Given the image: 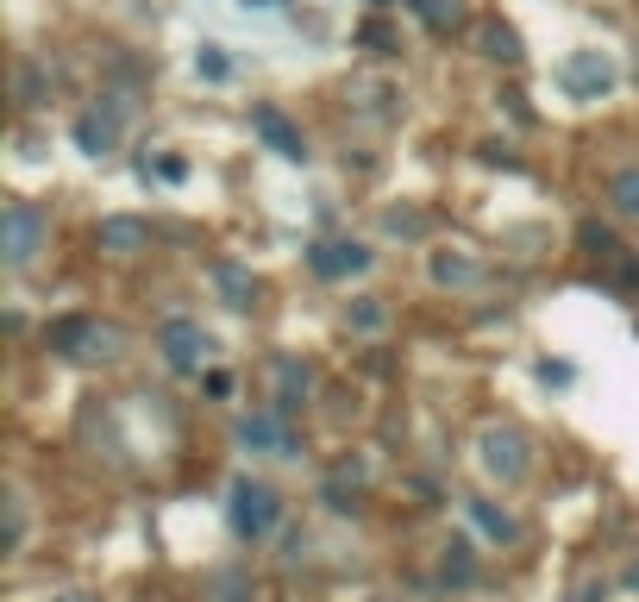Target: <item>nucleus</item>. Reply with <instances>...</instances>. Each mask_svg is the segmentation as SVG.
Wrapping results in <instances>:
<instances>
[{
  "mask_svg": "<svg viewBox=\"0 0 639 602\" xmlns=\"http://www.w3.org/2000/svg\"><path fill=\"white\" fill-rule=\"evenodd\" d=\"M239 7H245V13H282L289 0H239Z\"/></svg>",
  "mask_w": 639,
  "mask_h": 602,
  "instance_id": "nucleus-16",
  "label": "nucleus"
},
{
  "mask_svg": "<svg viewBox=\"0 0 639 602\" xmlns=\"http://www.w3.org/2000/svg\"><path fill=\"white\" fill-rule=\"evenodd\" d=\"M270 521H276V496L264 483H239V490H232V527H239L245 540H257V534H270Z\"/></svg>",
  "mask_w": 639,
  "mask_h": 602,
  "instance_id": "nucleus-2",
  "label": "nucleus"
},
{
  "mask_svg": "<svg viewBox=\"0 0 639 602\" xmlns=\"http://www.w3.org/2000/svg\"><path fill=\"white\" fill-rule=\"evenodd\" d=\"M483 57H495V63H520V38H514L508 26H483Z\"/></svg>",
  "mask_w": 639,
  "mask_h": 602,
  "instance_id": "nucleus-10",
  "label": "nucleus"
},
{
  "mask_svg": "<svg viewBox=\"0 0 639 602\" xmlns=\"http://www.w3.org/2000/svg\"><path fill=\"white\" fill-rule=\"evenodd\" d=\"M614 195H621V214H639V170H627L614 182Z\"/></svg>",
  "mask_w": 639,
  "mask_h": 602,
  "instance_id": "nucleus-15",
  "label": "nucleus"
},
{
  "mask_svg": "<svg viewBox=\"0 0 639 602\" xmlns=\"http://www.w3.org/2000/svg\"><path fill=\"white\" fill-rule=\"evenodd\" d=\"M213 276H220V289L232 295V308H251V295H257V283H251L245 270H232V264H220V270H213Z\"/></svg>",
  "mask_w": 639,
  "mask_h": 602,
  "instance_id": "nucleus-11",
  "label": "nucleus"
},
{
  "mask_svg": "<svg viewBox=\"0 0 639 602\" xmlns=\"http://www.w3.org/2000/svg\"><path fill=\"white\" fill-rule=\"evenodd\" d=\"M564 82H571V95H583V101H602L608 88H614V63H608L602 51H577L571 63H564Z\"/></svg>",
  "mask_w": 639,
  "mask_h": 602,
  "instance_id": "nucleus-4",
  "label": "nucleus"
},
{
  "mask_svg": "<svg viewBox=\"0 0 639 602\" xmlns=\"http://www.w3.org/2000/svg\"><path fill=\"white\" fill-rule=\"evenodd\" d=\"M163 352H170L176 370H195V352H207V339L188 327V320H170V327H163Z\"/></svg>",
  "mask_w": 639,
  "mask_h": 602,
  "instance_id": "nucleus-7",
  "label": "nucleus"
},
{
  "mask_svg": "<svg viewBox=\"0 0 639 602\" xmlns=\"http://www.w3.org/2000/svg\"><path fill=\"white\" fill-rule=\"evenodd\" d=\"M57 352L69 358H113V345H120V333L113 327H94V320H63V327L51 333Z\"/></svg>",
  "mask_w": 639,
  "mask_h": 602,
  "instance_id": "nucleus-1",
  "label": "nucleus"
},
{
  "mask_svg": "<svg viewBox=\"0 0 639 602\" xmlns=\"http://www.w3.org/2000/svg\"><path fill=\"white\" fill-rule=\"evenodd\" d=\"M483 465H489L495 477L514 483L520 471H527V458H520V439H514V433H489V439H483Z\"/></svg>",
  "mask_w": 639,
  "mask_h": 602,
  "instance_id": "nucleus-6",
  "label": "nucleus"
},
{
  "mask_svg": "<svg viewBox=\"0 0 639 602\" xmlns=\"http://www.w3.org/2000/svg\"><path fill=\"white\" fill-rule=\"evenodd\" d=\"M38 239H44L38 207H32V201H13V207H7V264H13V270H26V264H32V251H38Z\"/></svg>",
  "mask_w": 639,
  "mask_h": 602,
  "instance_id": "nucleus-3",
  "label": "nucleus"
},
{
  "mask_svg": "<svg viewBox=\"0 0 639 602\" xmlns=\"http://www.w3.org/2000/svg\"><path fill=\"white\" fill-rule=\"evenodd\" d=\"M245 446H276V452H289V433L257 414V421H245Z\"/></svg>",
  "mask_w": 639,
  "mask_h": 602,
  "instance_id": "nucleus-12",
  "label": "nucleus"
},
{
  "mask_svg": "<svg viewBox=\"0 0 639 602\" xmlns=\"http://www.w3.org/2000/svg\"><path fill=\"white\" fill-rule=\"evenodd\" d=\"M633 590H639V565H633Z\"/></svg>",
  "mask_w": 639,
  "mask_h": 602,
  "instance_id": "nucleus-17",
  "label": "nucleus"
},
{
  "mask_svg": "<svg viewBox=\"0 0 639 602\" xmlns=\"http://www.w3.org/2000/svg\"><path fill=\"white\" fill-rule=\"evenodd\" d=\"M251 126L270 138V151H282V157H307V151H301V138L289 132V120H282L276 107H257V113H251Z\"/></svg>",
  "mask_w": 639,
  "mask_h": 602,
  "instance_id": "nucleus-8",
  "label": "nucleus"
},
{
  "mask_svg": "<svg viewBox=\"0 0 639 602\" xmlns=\"http://www.w3.org/2000/svg\"><path fill=\"white\" fill-rule=\"evenodd\" d=\"M101 251H113V258H132V251H145L151 245V226L145 220H101Z\"/></svg>",
  "mask_w": 639,
  "mask_h": 602,
  "instance_id": "nucleus-5",
  "label": "nucleus"
},
{
  "mask_svg": "<svg viewBox=\"0 0 639 602\" xmlns=\"http://www.w3.org/2000/svg\"><path fill=\"white\" fill-rule=\"evenodd\" d=\"M76 138H82V151H94V157H101V151H113V126H107V120H94V113L76 126Z\"/></svg>",
  "mask_w": 639,
  "mask_h": 602,
  "instance_id": "nucleus-13",
  "label": "nucleus"
},
{
  "mask_svg": "<svg viewBox=\"0 0 639 602\" xmlns=\"http://www.w3.org/2000/svg\"><path fill=\"white\" fill-rule=\"evenodd\" d=\"M433 276H439V283H470V276H477V264H464V258H439V264H433Z\"/></svg>",
  "mask_w": 639,
  "mask_h": 602,
  "instance_id": "nucleus-14",
  "label": "nucleus"
},
{
  "mask_svg": "<svg viewBox=\"0 0 639 602\" xmlns=\"http://www.w3.org/2000/svg\"><path fill=\"white\" fill-rule=\"evenodd\" d=\"M370 251L364 245H314V270L320 276H345V270H364Z\"/></svg>",
  "mask_w": 639,
  "mask_h": 602,
  "instance_id": "nucleus-9",
  "label": "nucleus"
}]
</instances>
